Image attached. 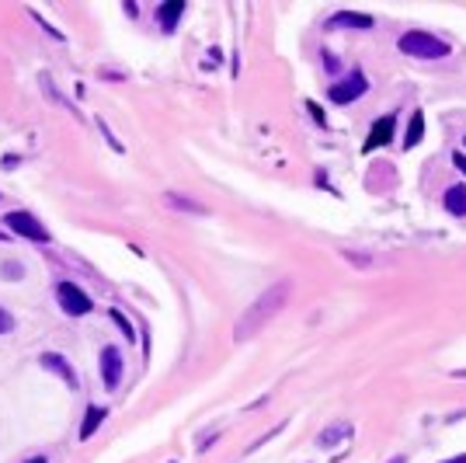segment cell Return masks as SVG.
Instances as JSON below:
<instances>
[{"label":"cell","instance_id":"obj_1","mask_svg":"<svg viewBox=\"0 0 466 463\" xmlns=\"http://www.w3.org/2000/svg\"><path fill=\"white\" fill-rule=\"evenodd\" d=\"M289 293H292V282H275V286H268L247 310H244V317H240V324H237V331H233V338L237 342H247L251 335H258L275 314H279L282 307H285V300H289Z\"/></svg>","mask_w":466,"mask_h":463},{"label":"cell","instance_id":"obj_2","mask_svg":"<svg viewBox=\"0 0 466 463\" xmlns=\"http://www.w3.org/2000/svg\"><path fill=\"white\" fill-rule=\"evenodd\" d=\"M397 46H400V53L404 56H414V60H446L449 53H453V46L449 42H442L439 35H428V32H404L400 39H397Z\"/></svg>","mask_w":466,"mask_h":463},{"label":"cell","instance_id":"obj_3","mask_svg":"<svg viewBox=\"0 0 466 463\" xmlns=\"http://www.w3.org/2000/svg\"><path fill=\"white\" fill-rule=\"evenodd\" d=\"M366 91H369L366 74H362V70H352V74H345V81L331 84L327 98H331V105H352V101H359Z\"/></svg>","mask_w":466,"mask_h":463},{"label":"cell","instance_id":"obj_4","mask_svg":"<svg viewBox=\"0 0 466 463\" xmlns=\"http://www.w3.org/2000/svg\"><path fill=\"white\" fill-rule=\"evenodd\" d=\"M56 296H60V307L70 314V317H84L94 310V300L77 286V282H60L56 286Z\"/></svg>","mask_w":466,"mask_h":463},{"label":"cell","instance_id":"obj_5","mask_svg":"<svg viewBox=\"0 0 466 463\" xmlns=\"http://www.w3.org/2000/svg\"><path fill=\"white\" fill-rule=\"evenodd\" d=\"M4 223H7V227H11L14 234L28 237V241L49 244V230H46V227H42V223H39V220H35L32 213H21V209H18V213H7V216H4Z\"/></svg>","mask_w":466,"mask_h":463},{"label":"cell","instance_id":"obj_6","mask_svg":"<svg viewBox=\"0 0 466 463\" xmlns=\"http://www.w3.org/2000/svg\"><path fill=\"white\" fill-rule=\"evenodd\" d=\"M101 376H104L108 390H118V383H122V352L115 345L101 349Z\"/></svg>","mask_w":466,"mask_h":463},{"label":"cell","instance_id":"obj_7","mask_svg":"<svg viewBox=\"0 0 466 463\" xmlns=\"http://www.w3.org/2000/svg\"><path fill=\"white\" fill-rule=\"evenodd\" d=\"M393 129H397V119H393V115H383L379 122H373V129H369V136H366L362 150H366V154H373V150H379V147H386V143L393 140Z\"/></svg>","mask_w":466,"mask_h":463},{"label":"cell","instance_id":"obj_8","mask_svg":"<svg viewBox=\"0 0 466 463\" xmlns=\"http://www.w3.org/2000/svg\"><path fill=\"white\" fill-rule=\"evenodd\" d=\"M181 14H185V4H181V0H167V4L157 7V25H160L164 32H174L178 21H181Z\"/></svg>","mask_w":466,"mask_h":463},{"label":"cell","instance_id":"obj_9","mask_svg":"<svg viewBox=\"0 0 466 463\" xmlns=\"http://www.w3.org/2000/svg\"><path fill=\"white\" fill-rule=\"evenodd\" d=\"M331 25L334 28H376V18H369V14H359V11H341V14H334L331 18Z\"/></svg>","mask_w":466,"mask_h":463},{"label":"cell","instance_id":"obj_10","mask_svg":"<svg viewBox=\"0 0 466 463\" xmlns=\"http://www.w3.org/2000/svg\"><path fill=\"white\" fill-rule=\"evenodd\" d=\"M42 366L53 370V373H60V376L67 380V387H77V373H74V366H70L60 352H46V356H42Z\"/></svg>","mask_w":466,"mask_h":463},{"label":"cell","instance_id":"obj_11","mask_svg":"<svg viewBox=\"0 0 466 463\" xmlns=\"http://www.w3.org/2000/svg\"><path fill=\"white\" fill-rule=\"evenodd\" d=\"M442 206H446V213H453V216H466V185H449L446 188V195H442Z\"/></svg>","mask_w":466,"mask_h":463},{"label":"cell","instance_id":"obj_12","mask_svg":"<svg viewBox=\"0 0 466 463\" xmlns=\"http://www.w3.org/2000/svg\"><path fill=\"white\" fill-rule=\"evenodd\" d=\"M425 136V112H411V122H407V136H404V150H414Z\"/></svg>","mask_w":466,"mask_h":463},{"label":"cell","instance_id":"obj_13","mask_svg":"<svg viewBox=\"0 0 466 463\" xmlns=\"http://www.w3.org/2000/svg\"><path fill=\"white\" fill-rule=\"evenodd\" d=\"M104 415H108V408H101V404H91V408H88L84 425H81V439H91L94 432H97V425L104 422Z\"/></svg>","mask_w":466,"mask_h":463},{"label":"cell","instance_id":"obj_14","mask_svg":"<svg viewBox=\"0 0 466 463\" xmlns=\"http://www.w3.org/2000/svg\"><path fill=\"white\" fill-rule=\"evenodd\" d=\"M352 432V425H345V422H334V425H327L324 432H320V446H338L345 436Z\"/></svg>","mask_w":466,"mask_h":463},{"label":"cell","instance_id":"obj_15","mask_svg":"<svg viewBox=\"0 0 466 463\" xmlns=\"http://www.w3.org/2000/svg\"><path fill=\"white\" fill-rule=\"evenodd\" d=\"M164 202L171 206V209H185V213H195V216H202V213H209L205 206H198V202H191V199H185V195H164Z\"/></svg>","mask_w":466,"mask_h":463},{"label":"cell","instance_id":"obj_16","mask_svg":"<svg viewBox=\"0 0 466 463\" xmlns=\"http://www.w3.org/2000/svg\"><path fill=\"white\" fill-rule=\"evenodd\" d=\"M111 321H115V324H118V328L125 331V338H136V331H132V324H129V321L122 317V310H111Z\"/></svg>","mask_w":466,"mask_h":463},{"label":"cell","instance_id":"obj_17","mask_svg":"<svg viewBox=\"0 0 466 463\" xmlns=\"http://www.w3.org/2000/svg\"><path fill=\"white\" fill-rule=\"evenodd\" d=\"M0 276H4V279H21V276H25V269H21L18 262H7V265L0 269Z\"/></svg>","mask_w":466,"mask_h":463},{"label":"cell","instance_id":"obj_18","mask_svg":"<svg viewBox=\"0 0 466 463\" xmlns=\"http://www.w3.org/2000/svg\"><path fill=\"white\" fill-rule=\"evenodd\" d=\"M345 258H348V262H355L359 269H369V265H373V258H366V255H352V251H345Z\"/></svg>","mask_w":466,"mask_h":463},{"label":"cell","instance_id":"obj_19","mask_svg":"<svg viewBox=\"0 0 466 463\" xmlns=\"http://www.w3.org/2000/svg\"><path fill=\"white\" fill-rule=\"evenodd\" d=\"M11 328H14V317H11V314H7V310L0 307V335H7Z\"/></svg>","mask_w":466,"mask_h":463},{"label":"cell","instance_id":"obj_20","mask_svg":"<svg viewBox=\"0 0 466 463\" xmlns=\"http://www.w3.org/2000/svg\"><path fill=\"white\" fill-rule=\"evenodd\" d=\"M453 164L460 168V175H466V157H463V154H456V157H453Z\"/></svg>","mask_w":466,"mask_h":463},{"label":"cell","instance_id":"obj_21","mask_svg":"<svg viewBox=\"0 0 466 463\" xmlns=\"http://www.w3.org/2000/svg\"><path fill=\"white\" fill-rule=\"evenodd\" d=\"M442 463H466V453H460V457H449V460H442Z\"/></svg>","mask_w":466,"mask_h":463},{"label":"cell","instance_id":"obj_22","mask_svg":"<svg viewBox=\"0 0 466 463\" xmlns=\"http://www.w3.org/2000/svg\"><path fill=\"white\" fill-rule=\"evenodd\" d=\"M25 463H49V460H46V457H28Z\"/></svg>","mask_w":466,"mask_h":463},{"label":"cell","instance_id":"obj_23","mask_svg":"<svg viewBox=\"0 0 466 463\" xmlns=\"http://www.w3.org/2000/svg\"><path fill=\"white\" fill-rule=\"evenodd\" d=\"M386 463H407V457H393V460H386Z\"/></svg>","mask_w":466,"mask_h":463},{"label":"cell","instance_id":"obj_24","mask_svg":"<svg viewBox=\"0 0 466 463\" xmlns=\"http://www.w3.org/2000/svg\"><path fill=\"white\" fill-rule=\"evenodd\" d=\"M0 241H4V234H0Z\"/></svg>","mask_w":466,"mask_h":463}]
</instances>
